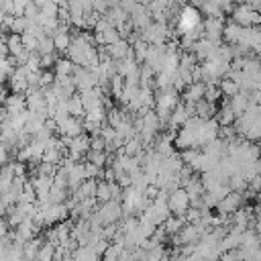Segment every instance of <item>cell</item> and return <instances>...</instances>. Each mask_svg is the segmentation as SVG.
I'll use <instances>...</instances> for the list:
<instances>
[{
    "mask_svg": "<svg viewBox=\"0 0 261 261\" xmlns=\"http://www.w3.org/2000/svg\"><path fill=\"white\" fill-rule=\"evenodd\" d=\"M92 161H94V163H98V165H100V163H102V161H104V157H102V153H92Z\"/></svg>",
    "mask_w": 261,
    "mask_h": 261,
    "instance_id": "obj_14",
    "label": "cell"
},
{
    "mask_svg": "<svg viewBox=\"0 0 261 261\" xmlns=\"http://www.w3.org/2000/svg\"><path fill=\"white\" fill-rule=\"evenodd\" d=\"M10 55H8V47H6V43L4 41H0V61H4V59H8Z\"/></svg>",
    "mask_w": 261,
    "mask_h": 261,
    "instance_id": "obj_12",
    "label": "cell"
},
{
    "mask_svg": "<svg viewBox=\"0 0 261 261\" xmlns=\"http://www.w3.org/2000/svg\"><path fill=\"white\" fill-rule=\"evenodd\" d=\"M0 110H2V106H0Z\"/></svg>",
    "mask_w": 261,
    "mask_h": 261,
    "instance_id": "obj_16",
    "label": "cell"
},
{
    "mask_svg": "<svg viewBox=\"0 0 261 261\" xmlns=\"http://www.w3.org/2000/svg\"><path fill=\"white\" fill-rule=\"evenodd\" d=\"M51 63H53V55H51V53H47V55L41 57V67H47V65H51Z\"/></svg>",
    "mask_w": 261,
    "mask_h": 261,
    "instance_id": "obj_13",
    "label": "cell"
},
{
    "mask_svg": "<svg viewBox=\"0 0 261 261\" xmlns=\"http://www.w3.org/2000/svg\"><path fill=\"white\" fill-rule=\"evenodd\" d=\"M4 112L6 116H16V114H22L27 110V98H22L20 94H10L6 100H4Z\"/></svg>",
    "mask_w": 261,
    "mask_h": 261,
    "instance_id": "obj_1",
    "label": "cell"
},
{
    "mask_svg": "<svg viewBox=\"0 0 261 261\" xmlns=\"http://www.w3.org/2000/svg\"><path fill=\"white\" fill-rule=\"evenodd\" d=\"M6 47H8V55L12 57V59H16L22 51H24V47H22V39H20V35H16V33H10L8 37H6Z\"/></svg>",
    "mask_w": 261,
    "mask_h": 261,
    "instance_id": "obj_2",
    "label": "cell"
},
{
    "mask_svg": "<svg viewBox=\"0 0 261 261\" xmlns=\"http://www.w3.org/2000/svg\"><path fill=\"white\" fill-rule=\"evenodd\" d=\"M186 204H188L186 192H175V194L171 196V206H173L175 210H181V208H186Z\"/></svg>",
    "mask_w": 261,
    "mask_h": 261,
    "instance_id": "obj_7",
    "label": "cell"
},
{
    "mask_svg": "<svg viewBox=\"0 0 261 261\" xmlns=\"http://www.w3.org/2000/svg\"><path fill=\"white\" fill-rule=\"evenodd\" d=\"M67 110L73 112V114H80V112H82V102H80V100H71V102L67 104Z\"/></svg>",
    "mask_w": 261,
    "mask_h": 261,
    "instance_id": "obj_11",
    "label": "cell"
},
{
    "mask_svg": "<svg viewBox=\"0 0 261 261\" xmlns=\"http://www.w3.org/2000/svg\"><path fill=\"white\" fill-rule=\"evenodd\" d=\"M27 106L31 108V112L43 114V108H45L43 94H41V92H37V90H31V92H29V96H27Z\"/></svg>",
    "mask_w": 261,
    "mask_h": 261,
    "instance_id": "obj_3",
    "label": "cell"
},
{
    "mask_svg": "<svg viewBox=\"0 0 261 261\" xmlns=\"http://www.w3.org/2000/svg\"><path fill=\"white\" fill-rule=\"evenodd\" d=\"M57 73H59V77H65L69 71H71V63L69 61H57Z\"/></svg>",
    "mask_w": 261,
    "mask_h": 261,
    "instance_id": "obj_10",
    "label": "cell"
},
{
    "mask_svg": "<svg viewBox=\"0 0 261 261\" xmlns=\"http://www.w3.org/2000/svg\"><path fill=\"white\" fill-rule=\"evenodd\" d=\"M61 128H63L65 133H69V135H77V133H80V124H77L75 120H69V118L61 124Z\"/></svg>",
    "mask_w": 261,
    "mask_h": 261,
    "instance_id": "obj_9",
    "label": "cell"
},
{
    "mask_svg": "<svg viewBox=\"0 0 261 261\" xmlns=\"http://www.w3.org/2000/svg\"><path fill=\"white\" fill-rule=\"evenodd\" d=\"M14 59L12 57H8V59H4V61H0V82H4V80H10V75L14 73Z\"/></svg>",
    "mask_w": 261,
    "mask_h": 261,
    "instance_id": "obj_4",
    "label": "cell"
},
{
    "mask_svg": "<svg viewBox=\"0 0 261 261\" xmlns=\"http://www.w3.org/2000/svg\"><path fill=\"white\" fill-rule=\"evenodd\" d=\"M31 27V22L24 18V16H14V20H12V29H10V33H16V35H22L27 29Z\"/></svg>",
    "mask_w": 261,
    "mask_h": 261,
    "instance_id": "obj_6",
    "label": "cell"
},
{
    "mask_svg": "<svg viewBox=\"0 0 261 261\" xmlns=\"http://www.w3.org/2000/svg\"><path fill=\"white\" fill-rule=\"evenodd\" d=\"M53 45H55V49H59V51H65V49L69 47V37H67V33H65L63 29L53 35Z\"/></svg>",
    "mask_w": 261,
    "mask_h": 261,
    "instance_id": "obj_5",
    "label": "cell"
},
{
    "mask_svg": "<svg viewBox=\"0 0 261 261\" xmlns=\"http://www.w3.org/2000/svg\"><path fill=\"white\" fill-rule=\"evenodd\" d=\"M126 49H128V45L124 41H116L114 45H110V55L112 57H122V55H126Z\"/></svg>",
    "mask_w": 261,
    "mask_h": 261,
    "instance_id": "obj_8",
    "label": "cell"
},
{
    "mask_svg": "<svg viewBox=\"0 0 261 261\" xmlns=\"http://www.w3.org/2000/svg\"><path fill=\"white\" fill-rule=\"evenodd\" d=\"M31 2H33V4H37L39 8H43V6H45V4L49 2V0H31Z\"/></svg>",
    "mask_w": 261,
    "mask_h": 261,
    "instance_id": "obj_15",
    "label": "cell"
}]
</instances>
